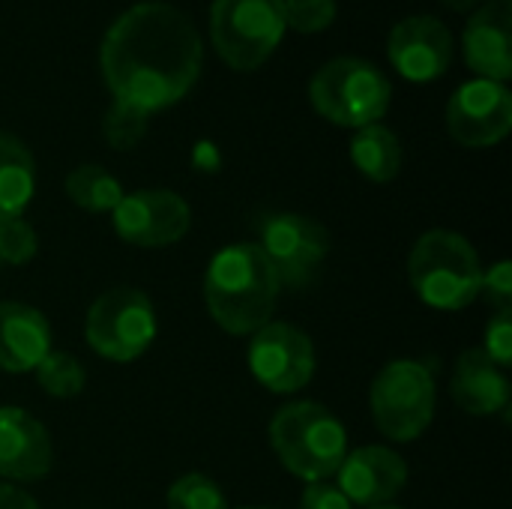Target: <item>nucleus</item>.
Returning a JSON list of instances; mask_svg holds the SVG:
<instances>
[{"instance_id":"13","label":"nucleus","mask_w":512,"mask_h":509,"mask_svg":"<svg viewBox=\"0 0 512 509\" xmlns=\"http://www.w3.org/2000/svg\"><path fill=\"white\" fill-rule=\"evenodd\" d=\"M387 57L402 78L426 84L450 69L453 36L447 24L432 15H408L390 30Z\"/></svg>"},{"instance_id":"18","label":"nucleus","mask_w":512,"mask_h":509,"mask_svg":"<svg viewBox=\"0 0 512 509\" xmlns=\"http://www.w3.org/2000/svg\"><path fill=\"white\" fill-rule=\"evenodd\" d=\"M453 399L471 417H492L510 408V381L480 348L459 357L450 381Z\"/></svg>"},{"instance_id":"33","label":"nucleus","mask_w":512,"mask_h":509,"mask_svg":"<svg viewBox=\"0 0 512 509\" xmlns=\"http://www.w3.org/2000/svg\"><path fill=\"white\" fill-rule=\"evenodd\" d=\"M243 509H267V507H243Z\"/></svg>"},{"instance_id":"25","label":"nucleus","mask_w":512,"mask_h":509,"mask_svg":"<svg viewBox=\"0 0 512 509\" xmlns=\"http://www.w3.org/2000/svg\"><path fill=\"white\" fill-rule=\"evenodd\" d=\"M285 24L297 33H321L336 18V0H282Z\"/></svg>"},{"instance_id":"28","label":"nucleus","mask_w":512,"mask_h":509,"mask_svg":"<svg viewBox=\"0 0 512 509\" xmlns=\"http://www.w3.org/2000/svg\"><path fill=\"white\" fill-rule=\"evenodd\" d=\"M480 294L486 297L489 306H495L498 312H510L512 309V264L510 261H498L489 267V273H483L480 282Z\"/></svg>"},{"instance_id":"32","label":"nucleus","mask_w":512,"mask_h":509,"mask_svg":"<svg viewBox=\"0 0 512 509\" xmlns=\"http://www.w3.org/2000/svg\"><path fill=\"white\" fill-rule=\"evenodd\" d=\"M372 509H399V507H372Z\"/></svg>"},{"instance_id":"7","label":"nucleus","mask_w":512,"mask_h":509,"mask_svg":"<svg viewBox=\"0 0 512 509\" xmlns=\"http://www.w3.org/2000/svg\"><path fill=\"white\" fill-rule=\"evenodd\" d=\"M375 426L384 438L408 444L417 441L435 417V378L420 360L387 363L369 390Z\"/></svg>"},{"instance_id":"20","label":"nucleus","mask_w":512,"mask_h":509,"mask_svg":"<svg viewBox=\"0 0 512 509\" xmlns=\"http://www.w3.org/2000/svg\"><path fill=\"white\" fill-rule=\"evenodd\" d=\"M351 159L363 177L375 183H390L402 168V144L393 129L372 123L357 129V135L351 138Z\"/></svg>"},{"instance_id":"15","label":"nucleus","mask_w":512,"mask_h":509,"mask_svg":"<svg viewBox=\"0 0 512 509\" xmlns=\"http://www.w3.org/2000/svg\"><path fill=\"white\" fill-rule=\"evenodd\" d=\"M465 60L489 81H507L512 75V6L510 0L483 3L465 24Z\"/></svg>"},{"instance_id":"30","label":"nucleus","mask_w":512,"mask_h":509,"mask_svg":"<svg viewBox=\"0 0 512 509\" xmlns=\"http://www.w3.org/2000/svg\"><path fill=\"white\" fill-rule=\"evenodd\" d=\"M0 509H39V504L27 492L15 489L9 483H0Z\"/></svg>"},{"instance_id":"17","label":"nucleus","mask_w":512,"mask_h":509,"mask_svg":"<svg viewBox=\"0 0 512 509\" xmlns=\"http://www.w3.org/2000/svg\"><path fill=\"white\" fill-rule=\"evenodd\" d=\"M51 351V327L45 315L27 303H0V369L33 372Z\"/></svg>"},{"instance_id":"29","label":"nucleus","mask_w":512,"mask_h":509,"mask_svg":"<svg viewBox=\"0 0 512 509\" xmlns=\"http://www.w3.org/2000/svg\"><path fill=\"white\" fill-rule=\"evenodd\" d=\"M300 509H354V504L336 489V483L318 480V483H309L303 489Z\"/></svg>"},{"instance_id":"16","label":"nucleus","mask_w":512,"mask_h":509,"mask_svg":"<svg viewBox=\"0 0 512 509\" xmlns=\"http://www.w3.org/2000/svg\"><path fill=\"white\" fill-rule=\"evenodd\" d=\"M54 450L45 426L24 408H0V477L42 480L51 471Z\"/></svg>"},{"instance_id":"21","label":"nucleus","mask_w":512,"mask_h":509,"mask_svg":"<svg viewBox=\"0 0 512 509\" xmlns=\"http://www.w3.org/2000/svg\"><path fill=\"white\" fill-rule=\"evenodd\" d=\"M66 195L87 213H111L126 192L120 180L102 165H78L66 177Z\"/></svg>"},{"instance_id":"6","label":"nucleus","mask_w":512,"mask_h":509,"mask_svg":"<svg viewBox=\"0 0 512 509\" xmlns=\"http://www.w3.org/2000/svg\"><path fill=\"white\" fill-rule=\"evenodd\" d=\"M285 30L282 0H213L210 6V39L219 57L240 72L264 66Z\"/></svg>"},{"instance_id":"9","label":"nucleus","mask_w":512,"mask_h":509,"mask_svg":"<svg viewBox=\"0 0 512 509\" xmlns=\"http://www.w3.org/2000/svg\"><path fill=\"white\" fill-rule=\"evenodd\" d=\"M261 243H255L285 288H306L330 252V234L321 222L300 213H270L258 225Z\"/></svg>"},{"instance_id":"3","label":"nucleus","mask_w":512,"mask_h":509,"mask_svg":"<svg viewBox=\"0 0 512 509\" xmlns=\"http://www.w3.org/2000/svg\"><path fill=\"white\" fill-rule=\"evenodd\" d=\"M270 447L300 480L318 483L339 471L348 456V432L318 402H291L270 420Z\"/></svg>"},{"instance_id":"23","label":"nucleus","mask_w":512,"mask_h":509,"mask_svg":"<svg viewBox=\"0 0 512 509\" xmlns=\"http://www.w3.org/2000/svg\"><path fill=\"white\" fill-rule=\"evenodd\" d=\"M168 509H228V498L210 477L186 474L171 483Z\"/></svg>"},{"instance_id":"14","label":"nucleus","mask_w":512,"mask_h":509,"mask_svg":"<svg viewBox=\"0 0 512 509\" xmlns=\"http://www.w3.org/2000/svg\"><path fill=\"white\" fill-rule=\"evenodd\" d=\"M336 477V489L357 507H387L408 483V465L387 447L351 450Z\"/></svg>"},{"instance_id":"1","label":"nucleus","mask_w":512,"mask_h":509,"mask_svg":"<svg viewBox=\"0 0 512 509\" xmlns=\"http://www.w3.org/2000/svg\"><path fill=\"white\" fill-rule=\"evenodd\" d=\"M99 66L114 102L150 117L195 87L204 45L183 9L147 0L129 6L105 30Z\"/></svg>"},{"instance_id":"19","label":"nucleus","mask_w":512,"mask_h":509,"mask_svg":"<svg viewBox=\"0 0 512 509\" xmlns=\"http://www.w3.org/2000/svg\"><path fill=\"white\" fill-rule=\"evenodd\" d=\"M36 192V162L9 132H0V225L21 219Z\"/></svg>"},{"instance_id":"24","label":"nucleus","mask_w":512,"mask_h":509,"mask_svg":"<svg viewBox=\"0 0 512 509\" xmlns=\"http://www.w3.org/2000/svg\"><path fill=\"white\" fill-rule=\"evenodd\" d=\"M147 132V114L114 102L102 117V135L114 150H132Z\"/></svg>"},{"instance_id":"8","label":"nucleus","mask_w":512,"mask_h":509,"mask_svg":"<svg viewBox=\"0 0 512 509\" xmlns=\"http://www.w3.org/2000/svg\"><path fill=\"white\" fill-rule=\"evenodd\" d=\"M84 336L99 357L111 363H132L156 339V309L138 288L105 291L87 312Z\"/></svg>"},{"instance_id":"11","label":"nucleus","mask_w":512,"mask_h":509,"mask_svg":"<svg viewBox=\"0 0 512 509\" xmlns=\"http://www.w3.org/2000/svg\"><path fill=\"white\" fill-rule=\"evenodd\" d=\"M114 213V231L123 243L138 249H162L177 240L192 225L189 204L171 189H138L120 198Z\"/></svg>"},{"instance_id":"10","label":"nucleus","mask_w":512,"mask_h":509,"mask_svg":"<svg viewBox=\"0 0 512 509\" xmlns=\"http://www.w3.org/2000/svg\"><path fill=\"white\" fill-rule=\"evenodd\" d=\"M249 369L270 393H297L315 375L312 339L285 321H270L249 342Z\"/></svg>"},{"instance_id":"12","label":"nucleus","mask_w":512,"mask_h":509,"mask_svg":"<svg viewBox=\"0 0 512 509\" xmlns=\"http://www.w3.org/2000/svg\"><path fill=\"white\" fill-rule=\"evenodd\" d=\"M447 129L465 147H492L512 129V93L501 81H465L447 105Z\"/></svg>"},{"instance_id":"22","label":"nucleus","mask_w":512,"mask_h":509,"mask_svg":"<svg viewBox=\"0 0 512 509\" xmlns=\"http://www.w3.org/2000/svg\"><path fill=\"white\" fill-rule=\"evenodd\" d=\"M84 369L69 351H48L36 366L39 387L54 399H72L84 390Z\"/></svg>"},{"instance_id":"26","label":"nucleus","mask_w":512,"mask_h":509,"mask_svg":"<svg viewBox=\"0 0 512 509\" xmlns=\"http://www.w3.org/2000/svg\"><path fill=\"white\" fill-rule=\"evenodd\" d=\"M36 246H39V237L33 225H27L24 219H9L0 225V261L21 267L36 255Z\"/></svg>"},{"instance_id":"27","label":"nucleus","mask_w":512,"mask_h":509,"mask_svg":"<svg viewBox=\"0 0 512 509\" xmlns=\"http://www.w3.org/2000/svg\"><path fill=\"white\" fill-rule=\"evenodd\" d=\"M498 369L512 366V312H495L486 324V339L480 348Z\"/></svg>"},{"instance_id":"4","label":"nucleus","mask_w":512,"mask_h":509,"mask_svg":"<svg viewBox=\"0 0 512 509\" xmlns=\"http://www.w3.org/2000/svg\"><path fill=\"white\" fill-rule=\"evenodd\" d=\"M408 279L426 306L459 312L480 297L483 267L468 237L456 231H429L411 249Z\"/></svg>"},{"instance_id":"31","label":"nucleus","mask_w":512,"mask_h":509,"mask_svg":"<svg viewBox=\"0 0 512 509\" xmlns=\"http://www.w3.org/2000/svg\"><path fill=\"white\" fill-rule=\"evenodd\" d=\"M444 6H450L453 12H471V9H480L483 3H489V0H441Z\"/></svg>"},{"instance_id":"5","label":"nucleus","mask_w":512,"mask_h":509,"mask_svg":"<svg viewBox=\"0 0 512 509\" xmlns=\"http://www.w3.org/2000/svg\"><path fill=\"white\" fill-rule=\"evenodd\" d=\"M309 99L312 108L330 123L363 129L387 114L393 84L375 63L363 57H336L315 72Z\"/></svg>"},{"instance_id":"2","label":"nucleus","mask_w":512,"mask_h":509,"mask_svg":"<svg viewBox=\"0 0 512 509\" xmlns=\"http://www.w3.org/2000/svg\"><path fill=\"white\" fill-rule=\"evenodd\" d=\"M279 291V276L255 243L225 246L204 276L207 312L231 336H249L270 324Z\"/></svg>"}]
</instances>
